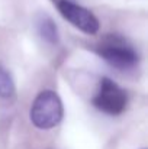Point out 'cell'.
Instances as JSON below:
<instances>
[{"mask_svg":"<svg viewBox=\"0 0 148 149\" xmlns=\"http://www.w3.org/2000/svg\"><path fill=\"white\" fill-rule=\"evenodd\" d=\"M36 32L41 36L42 41H45L49 45H57L60 42V33H58V28L55 25V22L52 20V17L42 13L36 17Z\"/></svg>","mask_w":148,"mask_h":149,"instance_id":"5b68a950","label":"cell"},{"mask_svg":"<svg viewBox=\"0 0 148 149\" xmlns=\"http://www.w3.org/2000/svg\"><path fill=\"white\" fill-rule=\"evenodd\" d=\"M64 116V107L60 96L52 90L41 91L29 111V119L32 125L38 129L48 130L60 125Z\"/></svg>","mask_w":148,"mask_h":149,"instance_id":"6da1fadb","label":"cell"},{"mask_svg":"<svg viewBox=\"0 0 148 149\" xmlns=\"http://www.w3.org/2000/svg\"><path fill=\"white\" fill-rule=\"evenodd\" d=\"M93 106L109 116H118L128 106V94L113 80L105 77L100 81L97 94L93 97Z\"/></svg>","mask_w":148,"mask_h":149,"instance_id":"3957f363","label":"cell"},{"mask_svg":"<svg viewBox=\"0 0 148 149\" xmlns=\"http://www.w3.org/2000/svg\"><path fill=\"white\" fill-rule=\"evenodd\" d=\"M15 83L9 71L0 65V97L1 99H12L15 96Z\"/></svg>","mask_w":148,"mask_h":149,"instance_id":"8992f818","label":"cell"},{"mask_svg":"<svg viewBox=\"0 0 148 149\" xmlns=\"http://www.w3.org/2000/svg\"><path fill=\"white\" fill-rule=\"evenodd\" d=\"M52 3L57 6L61 16L67 22H70L74 28L87 35L97 33L100 28L99 20L89 9L74 3L73 0H52Z\"/></svg>","mask_w":148,"mask_h":149,"instance_id":"277c9868","label":"cell"},{"mask_svg":"<svg viewBox=\"0 0 148 149\" xmlns=\"http://www.w3.org/2000/svg\"><path fill=\"white\" fill-rule=\"evenodd\" d=\"M96 52L113 68L116 70H131L138 65L140 56L126 39L119 35H109L99 42Z\"/></svg>","mask_w":148,"mask_h":149,"instance_id":"7a4b0ae2","label":"cell"},{"mask_svg":"<svg viewBox=\"0 0 148 149\" xmlns=\"http://www.w3.org/2000/svg\"><path fill=\"white\" fill-rule=\"evenodd\" d=\"M144 149H145V148H144Z\"/></svg>","mask_w":148,"mask_h":149,"instance_id":"52a82bcc","label":"cell"}]
</instances>
